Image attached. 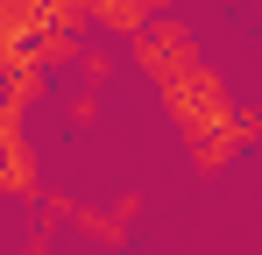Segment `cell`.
Wrapping results in <instances>:
<instances>
[{
    "label": "cell",
    "mask_w": 262,
    "mask_h": 255,
    "mask_svg": "<svg viewBox=\"0 0 262 255\" xmlns=\"http://www.w3.org/2000/svg\"><path fill=\"white\" fill-rule=\"evenodd\" d=\"M163 114L177 121V135H184V149L191 142H206V135H220V128L241 121V107H234V92H227V78H220L213 64H199L191 78L163 85Z\"/></svg>",
    "instance_id": "obj_1"
},
{
    "label": "cell",
    "mask_w": 262,
    "mask_h": 255,
    "mask_svg": "<svg viewBox=\"0 0 262 255\" xmlns=\"http://www.w3.org/2000/svg\"><path fill=\"white\" fill-rule=\"evenodd\" d=\"M135 64H142V71L156 78V92H163V85L191 78V71H199L206 57H199V36H191V29H184L177 14H156V22H149V29L135 36Z\"/></svg>",
    "instance_id": "obj_2"
},
{
    "label": "cell",
    "mask_w": 262,
    "mask_h": 255,
    "mask_svg": "<svg viewBox=\"0 0 262 255\" xmlns=\"http://www.w3.org/2000/svg\"><path fill=\"white\" fill-rule=\"evenodd\" d=\"M50 206L64 213V220H71L78 234H92L99 248H121V241H128V227H135V213H142V199L128 192L121 206H71V199H50Z\"/></svg>",
    "instance_id": "obj_3"
},
{
    "label": "cell",
    "mask_w": 262,
    "mask_h": 255,
    "mask_svg": "<svg viewBox=\"0 0 262 255\" xmlns=\"http://www.w3.org/2000/svg\"><path fill=\"white\" fill-rule=\"evenodd\" d=\"M156 14H170V0H92V22H106L121 36H142Z\"/></svg>",
    "instance_id": "obj_4"
},
{
    "label": "cell",
    "mask_w": 262,
    "mask_h": 255,
    "mask_svg": "<svg viewBox=\"0 0 262 255\" xmlns=\"http://www.w3.org/2000/svg\"><path fill=\"white\" fill-rule=\"evenodd\" d=\"M7 192L14 199H36V156L21 142V121H7Z\"/></svg>",
    "instance_id": "obj_5"
}]
</instances>
